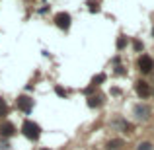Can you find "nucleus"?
<instances>
[{"label":"nucleus","instance_id":"obj_1","mask_svg":"<svg viewBox=\"0 0 154 150\" xmlns=\"http://www.w3.org/2000/svg\"><path fill=\"white\" fill-rule=\"evenodd\" d=\"M22 133L27 136L29 140H37L39 136H41V127H39L37 123H33V121H23V125H22Z\"/></svg>","mask_w":154,"mask_h":150},{"label":"nucleus","instance_id":"obj_2","mask_svg":"<svg viewBox=\"0 0 154 150\" xmlns=\"http://www.w3.org/2000/svg\"><path fill=\"white\" fill-rule=\"evenodd\" d=\"M16 105H18V109H20V111L29 113L31 109H33V99H31V98H27V96H20V98L16 99Z\"/></svg>","mask_w":154,"mask_h":150},{"label":"nucleus","instance_id":"obj_3","mask_svg":"<svg viewBox=\"0 0 154 150\" xmlns=\"http://www.w3.org/2000/svg\"><path fill=\"white\" fill-rule=\"evenodd\" d=\"M55 23H57V27H60V29H68V27H70V14L59 12V14L55 16Z\"/></svg>","mask_w":154,"mask_h":150},{"label":"nucleus","instance_id":"obj_4","mask_svg":"<svg viewBox=\"0 0 154 150\" xmlns=\"http://www.w3.org/2000/svg\"><path fill=\"white\" fill-rule=\"evenodd\" d=\"M14 133H16V127L10 121L0 123V139H10V136H14Z\"/></svg>","mask_w":154,"mask_h":150},{"label":"nucleus","instance_id":"obj_5","mask_svg":"<svg viewBox=\"0 0 154 150\" xmlns=\"http://www.w3.org/2000/svg\"><path fill=\"white\" fill-rule=\"evenodd\" d=\"M152 66H154V63H152V59L148 55H143L139 59V68H140V72H144V74H148V72L152 70Z\"/></svg>","mask_w":154,"mask_h":150},{"label":"nucleus","instance_id":"obj_6","mask_svg":"<svg viewBox=\"0 0 154 150\" xmlns=\"http://www.w3.org/2000/svg\"><path fill=\"white\" fill-rule=\"evenodd\" d=\"M135 90H137V94L140 96V98H148L150 96V84H146V82H137L135 84Z\"/></svg>","mask_w":154,"mask_h":150},{"label":"nucleus","instance_id":"obj_7","mask_svg":"<svg viewBox=\"0 0 154 150\" xmlns=\"http://www.w3.org/2000/svg\"><path fill=\"white\" fill-rule=\"evenodd\" d=\"M135 113H137V117H140V119H144V117L150 113V109L148 107H144V105H137L135 107Z\"/></svg>","mask_w":154,"mask_h":150},{"label":"nucleus","instance_id":"obj_8","mask_svg":"<svg viewBox=\"0 0 154 150\" xmlns=\"http://www.w3.org/2000/svg\"><path fill=\"white\" fill-rule=\"evenodd\" d=\"M121 146H123V140H109L107 142V150H119Z\"/></svg>","mask_w":154,"mask_h":150},{"label":"nucleus","instance_id":"obj_9","mask_svg":"<svg viewBox=\"0 0 154 150\" xmlns=\"http://www.w3.org/2000/svg\"><path fill=\"white\" fill-rule=\"evenodd\" d=\"M6 113H8V105L4 103V99H0V117L6 115Z\"/></svg>","mask_w":154,"mask_h":150},{"label":"nucleus","instance_id":"obj_10","mask_svg":"<svg viewBox=\"0 0 154 150\" xmlns=\"http://www.w3.org/2000/svg\"><path fill=\"white\" fill-rule=\"evenodd\" d=\"M88 105H90V107H96V105H100V98H90V99H88Z\"/></svg>","mask_w":154,"mask_h":150},{"label":"nucleus","instance_id":"obj_11","mask_svg":"<svg viewBox=\"0 0 154 150\" xmlns=\"http://www.w3.org/2000/svg\"><path fill=\"white\" fill-rule=\"evenodd\" d=\"M137 150H152V144L150 142H143V144H139Z\"/></svg>","mask_w":154,"mask_h":150},{"label":"nucleus","instance_id":"obj_12","mask_svg":"<svg viewBox=\"0 0 154 150\" xmlns=\"http://www.w3.org/2000/svg\"><path fill=\"white\" fill-rule=\"evenodd\" d=\"M103 80H105V74H100V76H96V78H94V80H92V84H94V86H96V84H100V82H103Z\"/></svg>","mask_w":154,"mask_h":150},{"label":"nucleus","instance_id":"obj_13","mask_svg":"<svg viewBox=\"0 0 154 150\" xmlns=\"http://www.w3.org/2000/svg\"><path fill=\"white\" fill-rule=\"evenodd\" d=\"M57 94H59V96H63V98H66V92H64L63 88H57Z\"/></svg>","mask_w":154,"mask_h":150},{"label":"nucleus","instance_id":"obj_14","mask_svg":"<svg viewBox=\"0 0 154 150\" xmlns=\"http://www.w3.org/2000/svg\"><path fill=\"white\" fill-rule=\"evenodd\" d=\"M43 150H47V148H43Z\"/></svg>","mask_w":154,"mask_h":150}]
</instances>
